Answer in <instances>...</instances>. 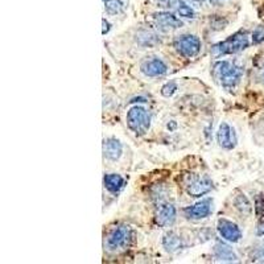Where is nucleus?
<instances>
[{"mask_svg":"<svg viewBox=\"0 0 264 264\" xmlns=\"http://www.w3.org/2000/svg\"><path fill=\"white\" fill-rule=\"evenodd\" d=\"M176 219V207L172 203H164L156 214V223L158 226H171Z\"/></svg>","mask_w":264,"mask_h":264,"instance_id":"obj_13","label":"nucleus"},{"mask_svg":"<svg viewBox=\"0 0 264 264\" xmlns=\"http://www.w3.org/2000/svg\"><path fill=\"white\" fill-rule=\"evenodd\" d=\"M211 214V201L210 200H203L197 202L193 206L185 207L184 209V216L189 219H203Z\"/></svg>","mask_w":264,"mask_h":264,"instance_id":"obj_10","label":"nucleus"},{"mask_svg":"<svg viewBox=\"0 0 264 264\" xmlns=\"http://www.w3.org/2000/svg\"><path fill=\"white\" fill-rule=\"evenodd\" d=\"M250 45V39H248V33L246 31H239L236 33L231 34L230 37L221 41V43L216 44L211 52L214 56H226V54H234L240 50H245L248 48Z\"/></svg>","mask_w":264,"mask_h":264,"instance_id":"obj_2","label":"nucleus"},{"mask_svg":"<svg viewBox=\"0 0 264 264\" xmlns=\"http://www.w3.org/2000/svg\"><path fill=\"white\" fill-rule=\"evenodd\" d=\"M252 260L254 262H260V263H264V245L256 247L255 251L252 252Z\"/></svg>","mask_w":264,"mask_h":264,"instance_id":"obj_25","label":"nucleus"},{"mask_svg":"<svg viewBox=\"0 0 264 264\" xmlns=\"http://www.w3.org/2000/svg\"><path fill=\"white\" fill-rule=\"evenodd\" d=\"M123 152V145L119 140L115 138H107L103 140V155L106 158L111 161H116L122 156Z\"/></svg>","mask_w":264,"mask_h":264,"instance_id":"obj_12","label":"nucleus"},{"mask_svg":"<svg viewBox=\"0 0 264 264\" xmlns=\"http://www.w3.org/2000/svg\"><path fill=\"white\" fill-rule=\"evenodd\" d=\"M102 24H103V31H102V33L103 34L109 33V31H110V28H111L110 23H109V21H107L106 19H102Z\"/></svg>","mask_w":264,"mask_h":264,"instance_id":"obj_26","label":"nucleus"},{"mask_svg":"<svg viewBox=\"0 0 264 264\" xmlns=\"http://www.w3.org/2000/svg\"><path fill=\"white\" fill-rule=\"evenodd\" d=\"M177 14L181 16V17H185V19H194L197 15H196V11L193 10V7H190L189 4H185V3H180V5L177 7Z\"/></svg>","mask_w":264,"mask_h":264,"instance_id":"obj_19","label":"nucleus"},{"mask_svg":"<svg viewBox=\"0 0 264 264\" xmlns=\"http://www.w3.org/2000/svg\"><path fill=\"white\" fill-rule=\"evenodd\" d=\"M138 40L141 45H154V44H157V36L152 32H141V33L138 34Z\"/></svg>","mask_w":264,"mask_h":264,"instance_id":"obj_20","label":"nucleus"},{"mask_svg":"<svg viewBox=\"0 0 264 264\" xmlns=\"http://www.w3.org/2000/svg\"><path fill=\"white\" fill-rule=\"evenodd\" d=\"M189 4L194 5V7H202L205 4V0H186Z\"/></svg>","mask_w":264,"mask_h":264,"instance_id":"obj_27","label":"nucleus"},{"mask_svg":"<svg viewBox=\"0 0 264 264\" xmlns=\"http://www.w3.org/2000/svg\"><path fill=\"white\" fill-rule=\"evenodd\" d=\"M103 183H105V187L109 192L116 194L124 186V178L116 173H110V174H106L105 178H103Z\"/></svg>","mask_w":264,"mask_h":264,"instance_id":"obj_15","label":"nucleus"},{"mask_svg":"<svg viewBox=\"0 0 264 264\" xmlns=\"http://www.w3.org/2000/svg\"><path fill=\"white\" fill-rule=\"evenodd\" d=\"M259 79H262V82H264V67H262V69H260Z\"/></svg>","mask_w":264,"mask_h":264,"instance_id":"obj_28","label":"nucleus"},{"mask_svg":"<svg viewBox=\"0 0 264 264\" xmlns=\"http://www.w3.org/2000/svg\"><path fill=\"white\" fill-rule=\"evenodd\" d=\"M213 254H214V258H216L218 262H238V256L233 251L230 246L226 245V243H217L214 246V250H213Z\"/></svg>","mask_w":264,"mask_h":264,"instance_id":"obj_14","label":"nucleus"},{"mask_svg":"<svg viewBox=\"0 0 264 264\" xmlns=\"http://www.w3.org/2000/svg\"><path fill=\"white\" fill-rule=\"evenodd\" d=\"M155 3L158 7H163V8H167V10H173V8L180 5L181 0H155Z\"/></svg>","mask_w":264,"mask_h":264,"instance_id":"obj_21","label":"nucleus"},{"mask_svg":"<svg viewBox=\"0 0 264 264\" xmlns=\"http://www.w3.org/2000/svg\"><path fill=\"white\" fill-rule=\"evenodd\" d=\"M105 8L107 14L118 15L123 10V3L120 0H105Z\"/></svg>","mask_w":264,"mask_h":264,"instance_id":"obj_18","label":"nucleus"},{"mask_svg":"<svg viewBox=\"0 0 264 264\" xmlns=\"http://www.w3.org/2000/svg\"><path fill=\"white\" fill-rule=\"evenodd\" d=\"M255 211L259 217L264 216V194H259L255 200Z\"/></svg>","mask_w":264,"mask_h":264,"instance_id":"obj_23","label":"nucleus"},{"mask_svg":"<svg viewBox=\"0 0 264 264\" xmlns=\"http://www.w3.org/2000/svg\"><path fill=\"white\" fill-rule=\"evenodd\" d=\"M174 48L183 57H196L201 50V41L194 34H181L174 39Z\"/></svg>","mask_w":264,"mask_h":264,"instance_id":"obj_4","label":"nucleus"},{"mask_svg":"<svg viewBox=\"0 0 264 264\" xmlns=\"http://www.w3.org/2000/svg\"><path fill=\"white\" fill-rule=\"evenodd\" d=\"M264 41V27H258L252 33V43L260 44Z\"/></svg>","mask_w":264,"mask_h":264,"instance_id":"obj_24","label":"nucleus"},{"mask_svg":"<svg viewBox=\"0 0 264 264\" xmlns=\"http://www.w3.org/2000/svg\"><path fill=\"white\" fill-rule=\"evenodd\" d=\"M140 70L147 77H160L168 72V66L160 58L152 57L145 60L144 62L141 63Z\"/></svg>","mask_w":264,"mask_h":264,"instance_id":"obj_9","label":"nucleus"},{"mask_svg":"<svg viewBox=\"0 0 264 264\" xmlns=\"http://www.w3.org/2000/svg\"><path fill=\"white\" fill-rule=\"evenodd\" d=\"M154 20L156 21V24L164 29H177L183 27V21L178 19L177 16L165 11L154 14Z\"/></svg>","mask_w":264,"mask_h":264,"instance_id":"obj_11","label":"nucleus"},{"mask_svg":"<svg viewBox=\"0 0 264 264\" xmlns=\"http://www.w3.org/2000/svg\"><path fill=\"white\" fill-rule=\"evenodd\" d=\"M213 76L226 90H234L243 76V69L230 61H217L213 65Z\"/></svg>","mask_w":264,"mask_h":264,"instance_id":"obj_1","label":"nucleus"},{"mask_svg":"<svg viewBox=\"0 0 264 264\" xmlns=\"http://www.w3.org/2000/svg\"><path fill=\"white\" fill-rule=\"evenodd\" d=\"M217 229H218L219 235L227 242L236 243L242 239V231H240L239 226L234 222L229 221V219H219Z\"/></svg>","mask_w":264,"mask_h":264,"instance_id":"obj_7","label":"nucleus"},{"mask_svg":"<svg viewBox=\"0 0 264 264\" xmlns=\"http://www.w3.org/2000/svg\"><path fill=\"white\" fill-rule=\"evenodd\" d=\"M217 140H218V144L225 149H233L236 145V141H238L234 128L230 127L226 122H222L219 127H218Z\"/></svg>","mask_w":264,"mask_h":264,"instance_id":"obj_8","label":"nucleus"},{"mask_svg":"<svg viewBox=\"0 0 264 264\" xmlns=\"http://www.w3.org/2000/svg\"><path fill=\"white\" fill-rule=\"evenodd\" d=\"M131 239V227L130 226H118L112 230L107 238V248L109 250H119L128 245Z\"/></svg>","mask_w":264,"mask_h":264,"instance_id":"obj_6","label":"nucleus"},{"mask_svg":"<svg viewBox=\"0 0 264 264\" xmlns=\"http://www.w3.org/2000/svg\"><path fill=\"white\" fill-rule=\"evenodd\" d=\"M176 90H177V85H176V82H168V83H165L163 87H161V94H163L164 96H167V98H169V96H172L174 93H176Z\"/></svg>","mask_w":264,"mask_h":264,"instance_id":"obj_22","label":"nucleus"},{"mask_svg":"<svg viewBox=\"0 0 264 264\" xmlns=\"http://www.w3.org/2000/svg\"><path fill=\"white\" fill-rule=\"evenodd\" d=\"M163 246L165 247V250L169 251V252H174V251H177L178 248H181V239H180V236L177 234H174V233H167L163 238Z\"/></svg>","mask_w":264,"mask_h":264,"instance_id":"obj_16","label":"nucleus"},{"mask_svg":"<svg viewBox=\"0 0 264 264\" xmlns=\"http://www.w3.org/2000/svg\"><path fill=\"white\" fill-rule=\"evenodd\" d=\"M213 189V181L207 176H200V174H193L187 180L185 185V190L190 197H201L206 194Z\"/></svg>","mask_w":264,"mask_h":264,"instance_id":"obj_5","label":"nucleus"},{"mask_svg":"<svg viewBox=\"0 0 264 264\" xmlns=\"http://www.w3.org/2000/svg\"><path fill=\"white\" fill-rule=\"evenodd\" d=\"M127 125L136 135H144L151 127V115L141 106H134L127 112Z\"/></svg>","mask_w":264,"mask_h":264,"instance_id":"obj_3","label":"nucleus"},{"mask_svg":"<svg viewBox=\"0 0 264 264\" xmlns=\"http://www.w3.org/2000/svg\"><path fill=\"white\" fill-rule=\"evenodd\" d=\"M234 203H235L236 209H238L240 213H243V214H250L251 210H252L250 201L247 200V197H246L245 194H239V196L234 200Z\"/></svg>","mask_w":264,"mask_h":264,"instance_id":"obj_17","label":"nucleus"}]
</instances>
